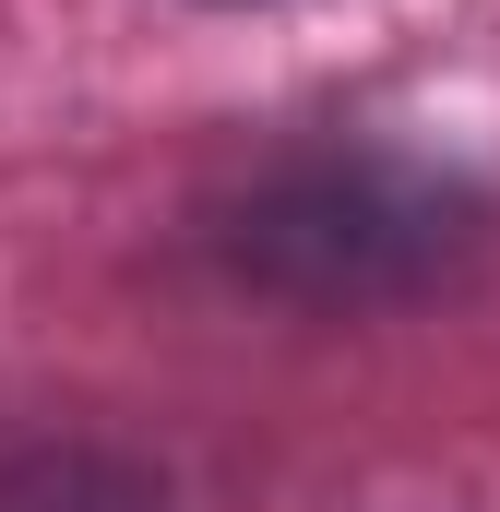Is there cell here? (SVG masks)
I'll use <instances>...</instances> for the list:
<instances>
[{
	"instance_id": "cell-1",
	"label": "cell",
	"mask_w": 500,
	"mask_h": 512,
	"mask_svg": "<svg viewBox=\"0 0 500 512\" xmlns=\"http://www.w3.org/2000/svg\"><path fill=\"white\" fill-rule=\"evenodd\" d=\"M227 262L274 298H310V310H381V298H429L453 286L465 251L489 239L477 203L453 179H417L393 155H310V167H274L250 179L239 215L215 227Z\"/></svg>"
},
{
	"instance_id": "cell-2",
	"label": "cell",
	"mask_w": 500,
	"mask_h": 512,
	"mask_svg": "<svg viewBox=\"0 0 500 512\" xmlns=\"http://www.w3.org/2000/svg\"><path fill=\"white\" fill-rule=\"evenodd\" d=\"M0 512H167V489L96 441H48V453L0 465Z\"/></svg>"
}]
</instances>
